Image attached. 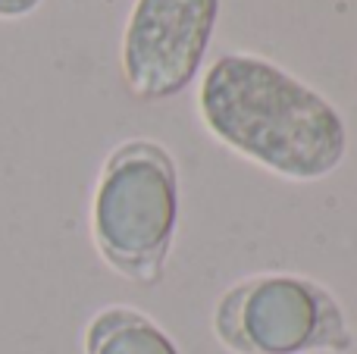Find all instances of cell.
Here are the masks:
<instances>
[{
	"label": "cell",
	"mask_w": 357,
	"mask_h": 354,
	"mask_svg": "<svg viewBox=\"0 0 357 354\" xmlns=\"http://www.w3.org/2000/svg\"><path fill=\"white\" fill-rule=\"evenodd\" d=\"M220 0H135L123 35V72L132 94L163 100L201 69Z\"/></svg>",
	"instance_id": "277c9868"
},
{
	"label": "cell",
	"mask_w": 357,
	"mask_h": 354,
	"mask_svg": "<svg viewBox=\"0 0 357 354\" xmlns=\"http://www.w3.org/2000/svg\"><path fill=\"white\" fill-rule=\"evenodd\" d=\"M85 354H178V348L142 311L113 305L88 320Z\"/></svg>",
	"instance_id": "5b68a950"
},
{
	"label": "cell",
	"mask_w": 357,
	"mask_h": 354,
	"mask_svg": "<svg viewBox=\"0 0 357 354\" xmlns=\"http://www.w3.org/2000/svg\"><path fill=\"white\" fill-rule=\"evenodd\" d=\"M41 6V0H0V19H25Z\"/></svg>",
	"instance_id": "8992f818"
},
{
	"label": "cell",
	"mask_w": 357,
	"mask_h": 354,
	"mask_svg": "<svg viewBox=\"0 0 357 354\" xmlns=\"http://www.w3.org/2000/svg\"><path fill=\"white\" fill-rule=\"evenodd\" d=\"M197 107L222 144L285 179H323L345 160L339 110L264 56H220L204 75Z\"/></svg>",
	"instance_id": "6da1fadb"
},
{
	"label": "cell",
	"mask_w": 357,
	"mask_h": 354,
	"mask_svg": "<svg viewBox=\"0 0 357 354\" xmlns=\"http://www.w3.org/2000/svg\"><path fill=\"white\" fill-rule=\"evenodd\" d=\"M178 179L163 144L132 138L107 154L91 201L94 248L110 270L157 286L176 232Z\"/></svg>",
	"instance_id": "7a4b0ae2"
},
{
	"label": "cell",
	"mask_w": 357,
	"mask_h": 354,
	"mask_svg": "<svg viewBox=\"0 0 357 354\" xmlns=\"http://www.w3.org/2000/svg\"><path fill=\"white\" fill-rule=\"evenodd\" d=\"M213 332L232 354H348L354 348L335 295L289 273L251 276L226 288L216 301Z\"/></svg>",
	"instance_id": "3957f363"
}]
</instances>
